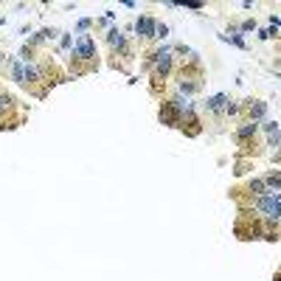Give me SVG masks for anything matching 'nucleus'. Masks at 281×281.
Here are the masks:
<instances>
[{
  "mask_svg": "<svg viewBox=\"0 0 281 281\" xmlns=\"http://www.w3.org/2000/svg\"><path fill=\"white\" fill-rule=\"evenodd\" d=\"M256 132H259V124H256V121H245L242 127H236V141H250V138L256 135Z\"/></svg>",
  "mask_w": 281,
  "mask_h": 281,
  "instance_id": "8",
  "label": "nucleus"
},
{
  "mask_svg": "<svg viewBox=\"0 0 281 281\" xmlns=\"http://www.w3.org/2000/svg\"><path fill=\"white\" fill-rule=\"evenodd\" d=\"M73 59H82V62H87V68L96 65V42H93L87 34H82V37L76 39V48H73Z\"/></svg>",
  "mask_w": 281,
  "mask_h": 281,
  "instance_id": "2",
  "label": "nucleus"
},
{
  "mask_svg": "<svg viewBox=\"0 0 281 281\" xmlns=\"http://www.w3.org/2000/svg\"><path fill=\"white\" fill-rule=\"evenodd\" d=\"M166 34H169V26H163V23H157V31H155V37H157V39H163Z\"/></svg>",
  "mask_w": 281,
  "mask_h": 281,
  "instance_id": "16",
  "label": "nucleus"
},
{
  "mask_svg": "<svg viewBox=\"0 0 281 281\" xmlns=\"http://www.w3.org/2000/svg\"><path fill=\"white\" fill-rule=\"evenodd\" d=\"M231 98L225 96V93H216V96H211L208 101H205V110L208 113H225V104H228Z\"/></svg>",
  "mask_w": 281,
  "mask_h": 281,
  "instance_id": "7",
  "label": "nucleus"
},
{
  "mask_svg": "<svg viewBox=\"0 0 281 281\" xmlns=\"http://www.w3.org/2000/svg\"><path fill=\"white\" fill-rule=\"evenodd\" d=\"M248 191L253 197H264V194H270V189H267V183H264V177H253L248 183Z\"/></svg>",
  "mask_w": 281,
  "mask_h": 281,
  "instance_id": "9",
  "label": "nucleus"
},
{
  "mask_svg": "<svg viewBox=\"0 0 281 281\" xmlns=\"http://www.w3.org/2000/svg\"><path fill=\"white\" fill-rule=\"evenodd\" d=\"M135 31H138V39H152L157 31V20L152 17H138L135 20Z\"/></svg>",
  "mask_w": 281,
  "mask_h": 281,
  "instance_id": "5",
  "label": "nucleus"
},
{
  "mask_svg": "<svg viewBox=\"0 0 281 281\" xmlns=\"http://www.w3.org/2000/svg\"><path fill=\"white\" fill-rule=\"evenodd\" d=\"M264 132H270V135L278 132V124H275V121H264Z\"/></svg>",
  "mask_w": 281,
  "mask_h": 281,
  "instance_id": "17",
  "label": "nucleus"
},
{
  "mask_svg": "<svg viewBox=\"0 0 281 281\" xmlns=\"http://www.w3.org/2000/svg\"><path fill=\"white\" fill-rule=\"evenodd\" d=\"M264 183H267V189L281 191V172H270V175L264 177Z\"/></svg>",
  "mask_w": 281,
  "mask_h": 281,
  "instance_id": "10",
  "label": "nucleus"
},
{
  "mask_svg": "<svg viewBox=\"0 0 281 281\" xmlns=\"http://www.w3.org/2000/svg\"><path fill=\"white\" fill-rule=\"evenodd\" d=\"M180 9H203V3L200 0H183V3H177Z\"/></svg>",
  "mask_w": 281,
  "mask_h": 281,
  "instance_id": "11",
  "label": "nucleus"
},
{
  "mask_svg": "<svg viewBox=\"0 0 281 281\" xmlns=\"http://www.w3.org/2000/svg\"><path fill=\"white\" fill-rule=\"evenodd\" d=\"M62 48H71V34H62Z\"/></svg>",
  "mask_w": 281,
  "mask_h": 281,
  "instance_id": "19",
  "label": "nucleus"
},
{
  "mask_svg": "<svg viewBox=\"0 0 281 281\" xmlns=\"http://www.w3.org/2000/svg\"><path fill=\"white\" fill-rule=\"evenodd\" d=\"M12 107V96H0V113H6Z\"/></svg>",
  "mask_w": 281,
  "mask_h": 281,
  "instance_id": "14",
  "label": "nucleus"
},
{
  "mask_svg": "<svg viewBox=\"0 0 281 281\" xmlns=\"http://www.w3.org/2000/svg\"><path fill=\"white\" fill-rule=\"evenodd\" d=\"M270 146H273V149H281V130L270 135Z\"/></svg>",
  "mask_w": 281,
  "mask_h": 281,
  "instance_id": "12",
  "label": "nucleus"
},
{
  "mask_svg": "<svg viewBox=\"0 0 281 281\" xmlns=\"http://www.w3.org/2000/svg\"><path fill=\"white\" fill-rule=\"evenodd\" d=\"M222 39H231V42H234V45L245 48V39H242V37H239V34H236V31H234V34H231V37H222Z\"/></svg>",
  "mask_w": 281,
  "mask_h": 281,
  "instance_id": "13",
  "label": "nucleus"
},
{
  "mask_svg": "<svg viewBox=\"0 0 281 281\" xmlns=\"http://www.w3.org/2000/svg\"><path fill=\"white\" fill-rule=\"evenodd\" d=\"M107 42H110L113 51H121V53H127V57H130V45H127V37L118 31V28H110V31H107Z\"/></svg>",
  "mask_w": 281,
  "mask_h": 281,
  "instance_id": "6",
  "label": "nucleus"
},
{
  "mask_svg": "<svg viewBox=\"0 0 281 281\" xmlns=\"http://www.w3.org/2000/svg\"><path fill=\"white\" fill-rule=\"evenodd\" d=\"M90 26H93V20H90V17H82V20H79V26H76V28H79V31H87Z\"/></svg>",
  "mask_w": 281,
  "mask_h": 281,
  "instance_id": "15",
  "label": "nucleus"
},
{
  "mask_svg": "<svg viewBox=\"0 0 281 281\" xmlns=\"http://www.w3.org/2000/svg\"><path fill=\"white\" fill-rule=\"evenodd\" d=\"M256 208L264 214L267 225H278V222H281V200H278V194L256 197Z\"/></svg>",
  "mask_w": 281,
  "mask_h": 281,
  "instance_id": "1",
  "label": "nucleus"
},
{
  "mask_svg": "<svg viewBox=\"0 0 281 281\" xmlns=\"http://www.w3.org/2000/svg\"><path fill=\"white\" fill-rule=\"evenodd\" d=\"M0 62H3V59H0Z\"/></svg>",
  "mask_w": 281,
  "mask_h": 281,
  "instance_id": "20",
  "label": "nucleus"
},
{
  "mask_svg": "<svg viewBox=\"0 0 281 281\" xmlns=\"http://www.w3.org/2000/svg\"><path fill=\"white\" fill-rule=\"evenodd\" d=\"M253 28H256L253 20H245V23H242V31H253Z\"/></svg>",
  "mask_w": 281,
  "mask_h": 281,
  "instance_id": "18",
  "label": "nucleus"
},
{
  "mask_svg": "<svg viewBox=\"0 0 281 281\" xmlns=\"http://www.w3.org/2000/svg\"><path fill=\"white\" fill-rule=\"evenodd\" d=\"M186 113L180 110V107L175 104V101H163V107H160V121H163L166 127H180V121H183Z\"/></svg>",
  "mask_w": 281,
  "mask_h": 281,
  "instance_id": "3",
  "label": "nucleus"
},
{
  "mask_svg": "<svg viewBox=\"0 0 281 281\" xmlns=\"http://www.w3.org/2000/svg\"><path fill=\"white\" fill-rule=\"evenodd\" d=\"M242 110L250 116V121H256V124H259V121L267 116V101H259V98H248V101L242 104Z\"/></svg>",
  "mask_w": 281,
  "mask_h": 281,
  "instance_id": "4",
  "label": "nucleus"
}]
</instances>
